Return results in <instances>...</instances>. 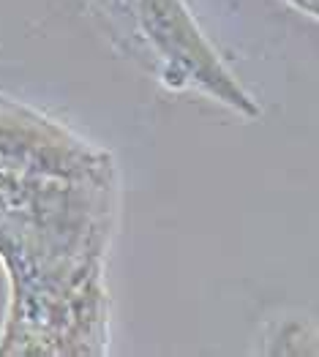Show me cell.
Listing matches in <instances>:
<instances>
[]
</instances>
